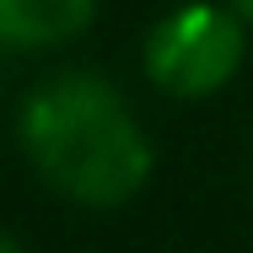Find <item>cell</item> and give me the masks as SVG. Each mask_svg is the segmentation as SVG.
<instances>
[{
  "label": "cell",
  "instance_id": "cell-1",
  "mask_svg": "<svg viewBox=\"0 0 253 253\" xmlns=\"http://www.w3.org/2000/svg\"><path fill=\"white\" fill-rule=\"evenodd\" d=\"M16 135L54 194L92 210L135 200L151 178V140L140 119L97 70H59L38 81L22 102Z\"/></svg>",
  "mask_w": 253,
  "mask_h": 253
},
{
  "label": "cell",
  "instance_id": "cell-5",
  "mask_svg": "<svg viewBox=\"0 0 253 253\" xmlns=\"http://www.w3.org/2000/svg\"><path fill=\"white\" fill-rule=\"evenodd\" d=\"M232 5H237V11H243V16H253V0H232Z\"/></svg>",
  "mask_w": 253,
  "mask_h": 253
},
{
  "label": "cell",
  "instance_id": "cell-6",
  "mask_svg": "<svg viewBox=\"0 0 253 253\" xmlns=\"http://www.w3.org/2000/svg\"><path fill=\"white\" fill-rule=\"evenodd\" d=\"M5 54H11V43H5V38H0V65H5Z\"/></svg>",
  "mask_w": 253,
  "mask_h": 253
},
{
  "label": "cell",
  "instance_id": "cell-2",
  "mask_svg": "<svg viewBox=\"0 0 253 253\" xmlns=\"http://www.w3.org/2000/svg\"><path fill=\"white\" fill-rule=\"evenodd\" d=\"M243 16L226 5H178L146 38V76L172 97H210L243 65Z\"/></svg>",
  "mask_w": 253,
  "mask_h": 253
},
{
  "label": "cell",
  "instance_id": "cell-3",
  "mask_svg": "<svg viewBox=\"0 0 253 253\" xmlns=\"http://www.w3.org/2000/svg\"><path fill=\"white\" fill-rule=\"evenodd\" d=\"M97 0H0V38L11 49H54L86 33Z\"/></svg>",
  "mask_w": 253,
  "mask_h": 253
},
{
  "label": "cell",
  "instance_id": "cell-4",
  "mask_svg": "<svg viewBox=\"0 0 253 253\" xmlns=\"http://www.w3.org/2000/svg\"><path fill=\"white\" fill-rule=\"evenodd\" d=\"M0 253H27V248H22V243H16V237H11L5 226H0Z\"/></svg>",
  "mask_w": 253,
  "mask_h": 253
}]
</instances>
